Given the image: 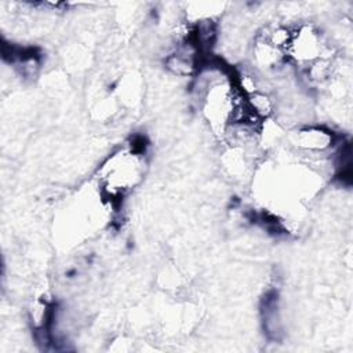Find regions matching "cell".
Wrapping results in <instances>:
<instances>
[{
    "label": "cell",
    "instance_id": "6da1fadb",
    "mask_svg": "<svg viewBox=\"0 0 353 353\" xmlns=\"http://www.w3.org/2000/svg\"><path fill=\"white\" fill-rule=\"evenodd\" d=\"M334 134L320 127H306L298 131L296 143L307 150H324L332 146Z\"/></svg>",
    "mask_w": 353,
    "mask_h": 353
}]
</instances>
